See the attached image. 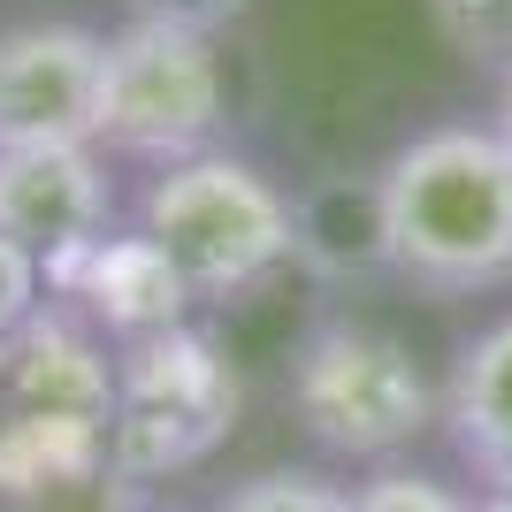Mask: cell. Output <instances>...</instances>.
Returning a JSON list of instances; mask_svg holds the SVG:
<instances>
[{
	"mask_svg": "<svg viewBox=\"0 0 512 512\" xmlns=\"http://www.w3.org/2000/svg\"><path fill=\"white\" fill-rule=\"evenodd\" d=\"M237 421V375L199 329H153L123 344L115 360V421H107V459L123 482L199 467Z\"/></svg>",
	"mask_w": 512,
	"mask_h": 512,
	"instance_id": "5b68a950",
	"label": "cell"
},
{
	"mask_svg": "<svg viewBox=\"0 0 512 512\" xmlns=\"http://www.w3.org/2000/svg\"><path fill=\"white\" fill-rule=\"evenodd\" d=\"M428 16L459 62L490 69V77L512 69V0H428Z\"/></svg>",
	"mask_w": 512,
	"mask_h": 512,
	"instance_id": "8fae6325",
	"label": "cell"
},
{
	"mask_svg": "<svg viewBox=\"0 0 512 512\" xmlns=\"http://www.w3.org/2000/svg\"><path fill=\"white\" fill-rule=\"evenodd\" d=\"M107 207H115V192H107L100 146H16V153H0V237H16L39 268L100 245Z\"/></svg>",
	"mask_w": 512,
	"mask_h": 512,
	"instance_id": "52a82bcc",
	"label": "cell"
},
{
	"mask_svg": "<svg viewBox=\"0 0 512 512\" xmlns=\"http://www.w3.org/2000/svg\"><path fill=\"white\" fill-rule=\"evenodd\" d=\"M92 100H100V31L85 23L0 31V153L92 146Z\"/></svg>",
	"mask_w": 512,
	"mask_h": 512,
	"instance_id": "8992f818",
	"label": "cell"
},
{
	"mask_svg": "<svg viewBox=\"0 0 512 512\" xmlns=\"http://www.w3.org/2000/svg\"><path fill=\"white\" fill-rule=\"evenodd\" d=\"M482 512H512V482H505V490H490V497H482Z\"/></svg>",
	"mask_w": 512,
	"mask_h": 512,
	"instance_id": "e0dca14e",
	"label": "cell"
},
{
	"mask_svg": "<svg viewBox=\"0 0 512 512\" xmlns=\"http://www.w3.org/2000/svg\"><path fill=\"white\" fill-rule=\"evenodd\" d=\"M230 115L222 54L199 31L169 23H123L100 39V100H92V146L138 153V161H192L214 153V130Z\"/></svg>",
	"mask_w": 512,
	"mask_h": 512,
	"instance_id": "277c9868",
	"label": "cell"
},
{
	"mask_svg": "<svg viewBox=\"0 0 512 512\" xmlns=\"http://www.w3.org/2000/svg\"><path fill=\"white\" fill-rule=\"evenodd\" d=\"M497 138H505V146H512V69H505V77H497Z\"/></svg>",
	"mask_w": 512,
	"mask_h": 512,
	"instance_id": "2e32d148",
	"label": "cell"
},
{
	"mask_svg": "<svg viewBox=\"0 0 512 512\" xmlns=\"http://www.w3.org/2000/svg\"><path fill=\"white\" fill-rule=\"evenodd\" d=\"M46 291L77 299L92 321H107L123 344L153 337V329H176L184 306H192L184 276L153 253V237H100V245H85V253L54 260V268H46Z\"/></svg>",
	"mask_w": 512,
	"mask_h": 512,
	"instance_id": "ba28073f",
	"label": "cell"
},
{
	"mask_svg": "<svg viewBox=\"0 0 512 512\" xmlns=\"http://www.w3.org/2000/svg\"><path fill=\"white\" fill-rule=\"evenodd\" d=\"M352 512H482V505H467V497L451 490V482H436V474L383 467L375 482L352 490Z\"/></svg>",
	"mask_w": 512,
	"mask_h": 512,
	"instance_id": "4fadbf2b",
	"label": "cell"
},
{
	"mask_svg": "<svg viewBox=\"0 0 512 512\" xmlns=\"http://www.w3.org/2000/svg\"><path fill=\"white\" fill-rule=\"evenodd\" d=\"M130 23H169V31H199V39H222L253 0H123Z\"/></svg>",
	"mask_w": 512,
	"mask_h": 512,
	"instance_id": "9a60e30c",
	"label": "cell"
},
{
	"mask_svg": "<svg viewBox=\"0 0 512 512\" xmlns=\"http://www.w3.org/2000/svg\"><path fill=\"white\" fill-rule=\"evenodd\" d=\"M444 428L459 459H467L490 490L512 482V314L474 329L451 352V383H444Z\"/></svg>",
	"mask_w": 512,
	"mask_h": 512,
	"instance_id": "30bf717a",
	"label": "cell"
},
{
	"mask_svg": "<svg viewBox=\"0 0 512 512\" xmlns=\"http://www.w3.org/2000/svg\"><path fill=\"white\" fill-rule=\"evenodd\" d=\"M39 291H46V268L23 253L16 237H0V344L39 314Z\"/></svg>",
	"mask_w": 512,
	"mask_h": 512,
	"instance_id": "5bb4252c",
	"label": "cell"
},
{
	"mask_svg": "<svg viewBox=\"0 0 512 512\" xmlns=\"http://www.w3.org/2000/svg\"><path fill=\"white\" fill-rule=\"evenodd\" d=\"M375 253L421 299L512 283V146L490 123H436L375 176Z\"/></svg>",
	"mask_w": 512,
	"mask_h": 512,
	"instance_id": "6da1fadb",
	"label": "cell"
},
{
	"mask_svg": "<svg viewBox=\"0 0 512 512\" xmlns=\"http://www.w3.org/2000/svg\"><path fill=\"white\" fill-rule=\"evenodd\" d=\"M0 375L16 390V413H46V421H115V367L100 360V344L77 329L69 314L39 306L16 337L0 344Z\"/></svg>",
	"mask_w": 512,
	"mask_h": 512,
	"instance_id": "9c48e42d",
	"label": "cell"
},
{
	"mask_svg": "<svg viewBox=\"0 0 512 512\" xmlns=\"http://www.w3.org/2000/svg\"><path fill=\"white\" fill-rule=\"evenodd\" d=\"M138 237H153V253L184 276L192 299H237V291H253L260 276H276L291 260L299 222H291L283 192L253 161L192 153V161H169L146 184Z\"/></svg>",
	"mask_w": 512,
	"mask_h": 512,
	"instance_id": "7a4b0ae2",
	"label": "cell"
},
{
	"mask_svg": "<svg viewBox=\"0 0 512 512\" xmlns=\"http://www.w3.org/2000/svg\"><path fill=\"white\" fill-rule=\"evenodd\" d=\"M214 512H352V490H337L329 474H306V467H268L253 482H237Z\"/></svg>",
	"mask_w": 512,
	"mask_h": 512,
	"instance_id": "7c38bea8",
	"label": "cell"
},
{
	"mask_svg": "<svg viewBox=\"0 0 512 512\" xmlns=\"http://www.w3.org/2000/svg\"><path fill=\"white\" fill-rule=\"evenodd\" d=\"M291 413L321 451L344 459H390L406 451L436 413V383L406 344L367 321H321L291 352Z\"/></svg>",
	"mask_w": 512,
	"mask_h": 512,
	"instance_id": "3957f363",
	"label": "cell"
}]
</instances>
